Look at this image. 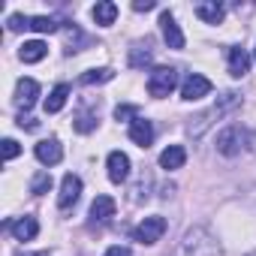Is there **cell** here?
Listing matches in <instances>:
<instances>
[{
    "label": "cell",
    "mask_w": 256,
    "mask_h": 256,
    "mask_svg": "<svg viewBox=\"0 0 256 256\" xmlns=\"http://www.w3.org/2000/svg\"><path fill=\"white\" fill-rule=\"evenodd\" d=\"M253 58H256V48H253Z\"/></svg>",
    "instance_id": "obj_33"
},
{
    "label": "cell",
    "mask_w": 256,
    "mask_h": 256,
    "mask_svg": "<svg viewBox=\"0 0 256 256\" xmlns=\"http://www.w3.org/2000/svg\"><path fill=\"white\" fill-rule=\"evenodd\" d=\"M253 142V133L247 130L244 124H229L217 133V151L223 157H238L241 151H247Z\"/></svg>",
    "instance_id": "obj_3"
},
{
    "label": "cell",
    "mask_w": 256,
    "mask_h": 256,
    "mask_svg": "<svg viewBox=\"0 0 256 256\" xmlns=\"http://www.w3.org/2000/svg\"><path fill=\"white\" fill-rule=\"evenodd\" d=\"M166 232V220L163 217H145L136 229H133V241L139 244H157Z\"/></svg>",
    "instance_id": "obj_5"
},
{
    "label": "cell",
    "mask_w": 256,
    "mask_h": 256,
    "mask_svg": "<svg viewBox=\"0 0 256 256\" xmlns=\"http://www.w3.org/2000/svg\"><path fill=\"white\" fill-rule=\"evenodd\" d=\"M34 154H36V160H40L42 166H58V163L64 160V148H60L58 139H42V142L34 148Z\"/></svg>",
    "instance_id": "obj_9"
},
{
    "label": "cell",
    "mask_w": 256,
    "mask_h": 256,
    "mask_svg": "<svg viewBox=\"0 0 256 256\" xmlns=\"http://www.w3.org/2000/svg\"><path fill=\"white\" fill-rule=\"evenodd\" d=\"M22 154V145L16 139H4V160H16Z\"/></svg>",
    "instance_id": "obj_27"
},
{
    "label": "cell",
    "mask_w": 256,
    "mask_h": 256,
    "mask_svg": "<svg viewBox=\"0 0 256 256\" xmlns=\"http://www.w3.org/2000/svg\"><path fill=\"white\" fill-rule=\"evenodd\" d=\"M157 4H154V0H136V4H133V10L136 12H148V10H154Z\"/></svg>",
    "instance_id": "obj_30"
},
{
    "label": "cell",
    "mask_w": 256,
    "mask_h": 256,
    "mask_svg": "<svg viewBox=\"0 0 256 256\" xmlns=\"http://www.w3.org/2000/svg\"><path fill=\"white\" fill-rule=\"evenodd\" d=\"M48 190H52V175L42 169V172L34 175V181H30V193H34V196H42V193H48Z\"/></svg>",
    "instance_id": "obj_24"
},
{
    "label": "cell",
    "mask_w": 256,
    "mask_h": 256,
    "mask_svg": "<svg viewBox=\"0 0 256 256\" xmlns=\"http://www.w3.org/2000/svg\"><path fill=\"white\" fill-rule=\"evenodd\" d=\"M108 217H114V199L112 196H96L94 205H90V220L106 223Z\"/></svg>",
    "instance_id": "obj_18"
},
{
    "label": "cell",
    "mask_w": 256,
    "mask_h": 256,
    "mask_svg": "<svg viewBox=\"0 0 256 256\" xmlns=\"http://www.w3.org/2000/svg\"><path fill=\"white\" fill-rule=\"evenodd\" d=\"M94 126H96V118H94L90 112H82V114L76 118V130H78V133H90Z\"/></svg>",
    "instance_id": "obj_26"
},
{
    "label": "cell",
    "mask_w": 256,
    "mask_h": 256,
    "mask_svg": "<svg viewBox=\"0 0 256 256\" xmlns=\"http://www.w3.org/2000/svg\"><path fill=\"white\" fill-rule=\"evenodd\" d=\"M130 139H133L139 148H148V145L154 142V124L145 120V118H136V120L130 124Z\"/></svg>",
    "instance_id": "obj_14"
},
{
    "label": "cell",
    "mask_w": 256,
    "mask_h": 256,
    "mask_svg": "<svg viewBox=\"0 0 256 256\" xmlns=\"http://www.w3.org/2000/svg\"><path fill=\"white\" fill-rule=\"evenodd\" d=\"M160 28H163V40L169 48H184V34H181L172 12H160Z\"/></svg>",
    "instance_id": "obj_10"
},
{
    "label": "cell",
    "mask_w": 256,
    "mask_h": 256,
    "mask_svg": "<svg viewBox=\"0 0 256 256\" xmlns=\"http://www.w3.org/2000/svg\"><path fill=\"white\" fill-rule=\"evenodd\" d=\"M175 88H178V72H175L172 66H154V70L148 72V94H151V96L163 100V96H169Z\"/></svg>",
    "instance_id": "obj_4"
},
{
    "label": "cell",
    "mask_w": 256,
    "mask_h": 256,
    "mask_svg": "<svg viewBox=\"0 0 256 256\" xmlns=\"http://www.w3.org/2000/svg\"><path fill=\"white\" fill-rule=\"evenodd\" d=\"M196 16L205 24H220L226 10H223V4H217V0H202V4H196Z\"/></svg>",
    "instance_id": "obj_15"
},
{
    "label": "cell",
    "mask_w": 256,
    "mask_h": 256,
    "mask_svg": "<svg viewBox=\"0 0 256 256\" xmlns=\"http://www.w3.org/2000/svg\"><path fill=\"white\" fill-rule=\"evenodd\" d=\"M172 256H223V247L205 226H193L181 238V244L175 247Z\"/></svg>",
    "instance_id": "obj_2"
},
{
    "label": "cell",
    "mask_w": 256,
    "mask_h": 256,
    "mask_svg": "<svg viewBox=\"0 0 256 256\" xmlns=\"http://www.w3.org/2000/svg\"><path fill=\"white\" fill-rule=\"evenodd\" d=\"M187 163V151L181 148V145H169L163 154H160V169H166V172H175V169H181Z\"/></svg>",
    "instance_id": "obj_16"
},
{
    "label": "cell",
    "mask_w": 256,
    "mask_h": 256,
    "mask_svg": "<svg viewBox=\"0 0 256 256\" xmlns=\"http://www.w3.org/2000/svg\"><path fill=\"white\" fill-rule=\"evenodd\" d=\"M241 106V96L235 94V90H229V94H223V96H217V102L208 108V112H202V114H196L190 124H187V133L193 136V139H199V136H205V130H211V126L220 120V118H226L229 112H235Z\"/></svg>",
    "instance_id": "obj_1"
},
{
    "label": "cell",
    "mask_w": 256,
    "mask_h": 256,
    "mask_svg": "<svg viewBox=\"0 0 256 256\" xmlns=\"http://www.w3.org/2000/svg\"><path fill=\"white\" fill-rule=\"evenodd\" d=\"M250 256H256V250H253V253H250Z\"/></svg>",
    "instance_id": "obj_34"
},
{
    "label": "cell",
    "mask_w": 256,
    "mask_h": 256,
    "mask_svg": "<svg viewBox=\"0 0 256 256\" xmlns=\"http://www.w3.org/2000/svg\"><path fill=\"white\" fill-rule=\"evenodd\" d=\"M28 28L36 30V34H54V30H58V22L48 18V16H34V18L28 22Z\"/></svg>",
    "instance_id": "obj_23"
},
{
    "label": "cell",
    "mask_w": 256,
    "mask_h": 256,
    "mask_svg": "<svg viewBox=\"0 0 256 256\" xmlns=\"http://www.w3.org/2000/svg\"><path fill=\"white\" fill-rule=\"evenodd\" d=\"M250 148H253V151H256V133H253V142H250Z\"/></svg>",
    "instance_id": "obj_31"
},
{
    "label": "cell",
    "mask_w": 256,
    "mask_h": 256,
    "mask_svg": "<svg viewBox=\"0 0 256 256\" xmlns=\"http://www.w3.org/2000/svg\"><path fill=\"white\" fill-rule=\"evenodd\" d=\"M28 22H30L28 16H18V12H16V16H10V30H24Z\"/></svg>",
    "instance_id": "obj_28"
},
{
    "label": "cell",
    "mask_w": 256,
    "mask_h": 256,
    "mask_svg": "<svg viewBox=\"0 0 256 256\" xmlns=\"http://www.w3.org/2000/svg\"><path fill=\"white\" fill-rule=\"evenodd\" d=\"M226 64H229V76L232 78H241V76L250 72V54L244 48H238V46H232L226 52Z\"/></svg>",
    "instance_id": "obj_11"
},
{
    "label": "cell",
    "mask_w": 256,
    "mask_h": 256,
    "mask_svg": "<svg viewBox=\"0 0 256 256\" xmlns=\"http://www.w3.org/2000/svg\"><path fill=\"white\" fill-rule=\"evenodd\" d=\"M112 78H114V70L100 66V70H88L82 76V84H102V82H112Z\"/></svg>",
    "instance_id": "obj_22"
},
{
    "label": "cell",
    "mask_w": 256,
    "mask_h": 256,
    "mask_svg": "<svg viewBox=\"0 0 256 256\" xmlns=\"http://www.w3.org/2000/svg\"><path fill=\"white\" fill-rule=\"evenodd\" d=\"M106 169H108V181L112 184H124L126 178H130V157H126L124 151H112L106 157Z\"/></svg>",
    "instance_id": "obj_8"
},
{
    "label": "cell",
    "mask_w": 256,
    "mask_h": 256,
    "mask_svg": "<svg viewBox=\"0 0 256 256\" xmlns=\"http://www.w3.org/2000/svg\"><path fill=\"white\" fill-rule=\"evenodd\" d=\"M114 118H118V120H126V124H133V120H136V118H142V114H139V108H136V106L120 102V106L114 108Z\"/></svg>",
    "instance_id": "obj_25"
},
{
    "label": "cell",
    "mask_w": 256,
    "mask_h": 256,
    "mask_svg": "<svg viewBox=\"0 0 256 256\" xmlns=\"http://www.w3.org/2000/svg\"><path fill=\"white\" fill-rule=\"evenodd\" d=\"M28 256H48V253H28Z\"/></svg>",
    "instance_id": "obj_32"
},
{
    "label": "cell",
    "mask_w": 256,
    "mask_h": 256,
    "mask_svg": "<svg viewBox=\"0 0 256 256\" xmlns=\"http://www.w3.org/2000/svg\"><path fill=\"white\" fill-rule=\"evenodd\" d=\"M78 196H82V178L78 175H64V181H60V196H58V208L60 211H70L76 202H78Z\"/></svg>",
    "instance_id": "obj_7"
},
{
    "label": "cell",
    "mask_w": 256,
    "mask_h": 256,
    "mask_svg": "<svg viewBox=\"0 0 256 256\" xmlns=\"http://www.w3.org/2000/svg\"><path fill=\"white\" fill-rule=\"evenodd\" d=\"M46 54H48V46H46L42 40H30V42H24L22 52H18V58H22L24 64H40Z\"/></svg>",
    "instance_id": "obj_17"
},
{
    "label": "cell",
    "mask_w": 256,
    "mask_h": 256,
    "mask_svg": "<svg viewBox=\"0 0 256 256\" xmlns=\"http://www.w3.org/2000/svg\"><path fill=\"white\" fill-rule=\"evenodd\" d=\"M151 60H154V52H151V46H148V42H136V46L130 48V66H133V70L148 66Z\"/></svg>",
    "instance_id": "obj_21"
},
{
    "label": "cell",
    "mask_w": 256,
    "mask_h": 256,
    "mask_svg": "<svg viewBox=\"0 0 256 256\" xmlns=\"http://www.w3.org/2000/svg\"><path fill=\"white\" fill-rule=\"evenodd\" d=\"M36 96H40V84L34 78H18V84H16V102H18V108H24V112L34 108Z\"/></svg>",
    "instance_id": "obj_12"
},
{
    "label": "cell",
    "mask_w": 256,
    "mask_h": 256,
    "mask_svg": "<svg viewBox=\"0 0 256 256\" xmlns=\"http://www.w3.org/2000/svg\"><path fill=\"white\" fill-rule=\"evenodd\" d=\"M114 18H118V6L112 4V0H102V4L94 6V22H96L100 28H112Z\"/></svg>",
    "instance_id": "obj_19"
},
{
    "label": "cell",
    "mask_w": 256,
    "mask_h": 256,
    "mask_svg": "<svg viewBox=\"0 0 256 256\" xmlns=\"http://www.w3.org/2000/svg\"><path fill=\"white\" fill-rule=\"evenodd\" d=\"M208 94H211V82H208L205 76H199V72H190V76L181 82V100H187V102L202 100V96H208Z\"/></svg>",
    "instance_id": "obj_6"
},
{
    "label": "cell",
    "mask_w": 256,
    "mask_h": 256,
    "mask_svg": "<svg viewBox=\"0 0 256 256\" xmlns=\"http://www.w3.org/2000/svg\"><path fill=\"white\" fill-rule=\"evenodd\" d=\"M66 96H70V84H58V88L46 96V114H58V112L66 106Z\"/></svg>",
    "instance_id": "obj_20"
},
{
    "label": "cell",
    "mask_w": 256,
    "mask_h": 256,
    "mask_svg": "<svg viewBox=\"0 0 256 256\" xmlns=\"http://www.w3.org/2000/svg\"><path fill=\"white\" fill-rule=\"evenodd\" d=\"M10 226V232L16 235V241H34L36 235H40V223H36V217H18V220H12V223H6Z\"/></svg>",
    "instance_id": "obj_13"
},
{
    "label": "cell",
    "mask_w": 256,
    "mask_h": 256,
    "mask_svg": "<svg viewBox=\"0 0 256 256\" xmlns=\"http://www.w3.org/2000/svg\"><path fill=\"white\" fill-rule=\"evenodd\" d=\"M102 256H133V250H130V247H120V244H114V247H108Z\"/></svg>",
    "instance_id": "obj_29"
}]
</instances>
